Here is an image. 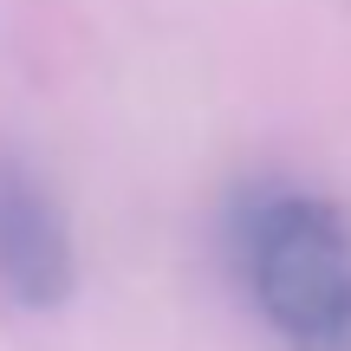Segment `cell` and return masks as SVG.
Wrapping results in <instances>:
<instances>
[{
  "label": "cell",
  "instance_id": "cell-1",
  "mask_svg": "<svg viewBox=\"0 0 351 351\" xmlns=\"http://www.w3.org/2000/svg\"><path fill=\"white\" fill-rule=\"evenodd\" d=\"M228 267L287 351H351V208L300 182L241 189Z\"/></svg>",
  "mask_w": 351,
  "mask_h": 351
},
{
  "label": "cell",
  "instance_id": "cell-2",
  "mask_svg": "<svg viewBox=\"0 0 351 351\" xmlns=\"http://www.w3.org/2000/svg\"><path fill=\"white\" fill-rule=\"evenodd\" d=\"M0 293L20 306H59L72 293L65 215L13 156H0Z\"/></svg>",
  "mask_w": 351,
  "mask_h": 351
}]
</instances>
